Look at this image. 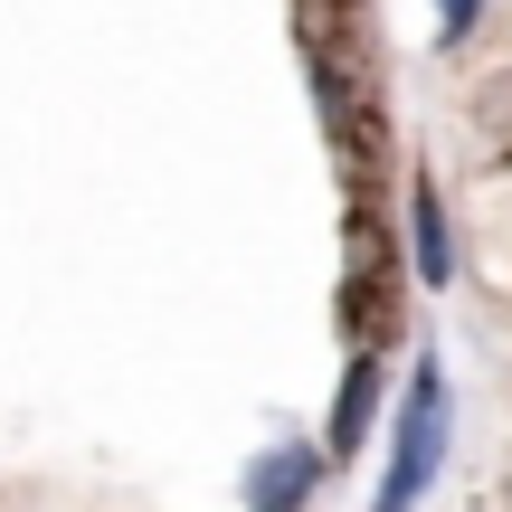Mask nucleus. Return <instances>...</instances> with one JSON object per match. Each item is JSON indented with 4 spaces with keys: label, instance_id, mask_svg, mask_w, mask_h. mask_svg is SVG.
Masks as SVG:
<instances>
[{
    "label": "nucleus",
    "instance_id": "nucleus-3",
    "mask_svg": "<svg viewBox=\"0 0 512 512\" xmlns=\"http://www.w3.org/2000/svg\"><path fill=\"white\" fill-rule=\"evenodd\" d=\"M408 275L418 285H456V228H446L437 181H408Z\"/></svg>",
    "mask_w": 512,
    "mask_h": 512
},
{
    "label": "nucleus",
    "instance_id": "nucleus-1",
    "mask_svg": "<svg viewBox=\"0 0 512 512\" xmlns=\"http://www.w3.org/2000/svg\"><path fill=\"white\" fill-rule=\"evenodd\" d=\"M446 437H456L446 370H437V361H418V370H408V389H399V418H389V475H380V494H370V512H418L427 494H437Z\"/></svg>",
    "mask_w": 512,
    "mask_h": 512
},
{
    "label": "nucleus",
    "instance_id": "nucleus-5",
    "mask_svg": "<svg viewBox=\"0 0 512 512\" xmlns=\"http://www.w3.org/2000/svg\"><path fill=\"white\" fill-rule=\"evenodd\" d=\"M475 19H484V0H437V38H475Z\"/></svg>",
    "mask_w": 512,
    "mask_h": 512
},
{
    "label": "nucleus",
    "instance_id": "nucleus-2",
    "mask_svg": "<svg viewBox=\"0 0 512 512\" xmlns=\"http://www.w3.org/2000/svg\"><path fill=\"white\" fill-rule=\"evenodd\" d=\"M323 446H304V437H275V446H256L247 456V484H238V503L247 512H304L313 503V484H323Z\"/></svg>",
    "mask_w": 512,
    "mask_h": 512
},
{
    "label": "nucleus",
    "instance_id": "nucleus-4",
    "mask_svg": "<svg viewBox=\"0 0 512 512\" xmlns=\"http://www.w3.org/2000/svg\"><path fill=\"white\" fill-rule=\"evenodd\" d=\"M370 418H380V361H370V351H351L342 389H332V427H323V456H361Z\"/></svg>",
    "mask_w": 512,
    "mask_h": 512
}]
</instances>
